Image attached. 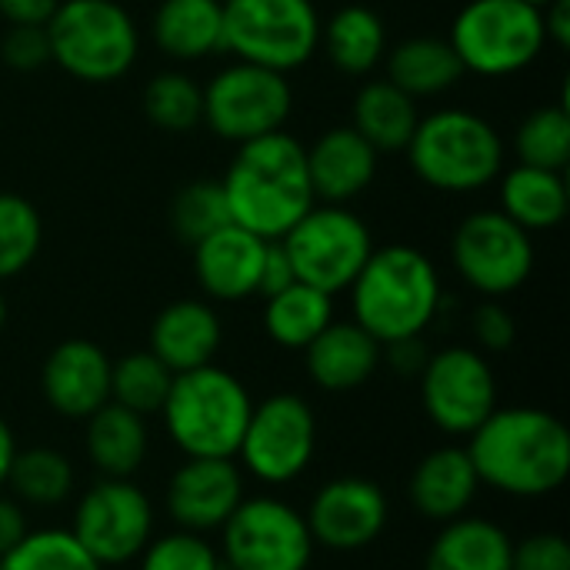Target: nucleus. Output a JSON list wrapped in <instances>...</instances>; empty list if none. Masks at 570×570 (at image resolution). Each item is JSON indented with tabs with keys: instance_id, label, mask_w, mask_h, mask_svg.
Wrapping results in <instances>:
<instances>
[{
	"instance_id": "f257e3e1",
	"label": "nucleus",
	"mask_w": 570,
	"mask_h": 570,
	"mask_svg": "<svg viewBox=\"0 0 570 570\" xmlns=\"http://www.w3.org/2000/svg\"><path fill=\"white\" fill-rule=\"evenodd\" d=\"M468 454L481 484L521 501L561 491L570 474L568 428L541 407H498L471 434Z\"/></svg>"
},
{
	"instance_id": "f03ea898",
	"label": "nucleus",
	"mask_w": 570,
	"mask_h": 570,
	"mask_svg": "<svg viewBox=\"0 0 570 570\" xmlns=\"http://www.w3.org/2000/svg\"><path fill=\"white\" fill-rule=\"evenodd\" d=\"M220 187L230 224L261 240H281L317 204L307 177V147L284 130L237 144Z\"/></svg>"
},
{
	"instance_id": "7ed1b4c3",
	"label": "nucleus",
	"mask_w": 570,
	"mask_h": 570,
	"mask_svg": "<svg viewBox=\"0 0 570 570\" xmlns=\"http://www.w3.org/2000/svg\"><path fill=\"white\" fill-rule=\"evenodd\" d=\"M347 291L354 321L381 347L421 337L441 311V274L428 254L407 244L371 250Z\"/></svg>"
},
{
	"instance_id": "20e7f679",
	"label": "nucleus",
	"mask_w": 570,
	"mask_h": 570,
	"mask_svg": "<svg viewBox=\"0 0 570 570\" xmlns=\"http://www.w3.org/2000/svg\"><path fill=\"white\" fill-rule=\"evenodd\" d=\"M411 170L441 194H474L504 170V140L474 110L444 107L417 120L407 140Z\"/></svg>"
},
{
	"instance_id": "39448f33",
	"label": "nucleus",
	"mask_w": 570,
	"mask_h": 570,
	"mask_svg": "<svg viewBox=\"0 0 570 570\" xmlns=\"http://www.w3.org/2000/svg\"><path fill=\"white\" fill-rule=\"evenodd\" d=\"M254 401L240 377L207 364L174 374L170 394L160 407L167 438L184 458H237Z\"/></svg>"
},
{
	"instance_id": "423d86ee",
	"label": "nucleus",
	"mask_w": 570,
	"mask_h": 570,
	"mask_svg": "<svg viewBox=\"0 0 570 570\" xmlns=\"http://www.w3.org/2000/svg\"><path fill=\"white\" fill-rule=\"evenodd\" d=\"M50 60L83 83L120 80L140 53V30L117 0H60L50 13Z\"/></svg>"
},
{
	"instance_id": "0eeeda50",
	"label": "nucleus",
	"mask_w": 570,
	"mask_h": 570,
	"mask_svg": "<svg viewBox=\"0 0 570 570\" xmlns=\"http://www.w3.org/2000/svg\"><path fill=\"white\" fill-rule=\"evenodd\" d=\"M448 43L464 73L488 80L511 77L544 53V17L521 0H468L451 23Z\"/></svg>"
},
{
	"instance_id": "6e6552de",
	"label": "nucleus",
	"mask_w": 570,
	"mask_h": 570,
	"mask_svg": "<svg viewBox=\"0 0 570 570\" xmlns=\"http://www.w3.org/2000/svg\"><path fill=\"white\" fill-rule=\"evenodd\" d=\"M321 47L314 0H224V50L277 73L304 67Z\"/></svg>"
},
{
	"instance_id": "1a4fd4ad",
	"label": "nucleus",
	"mask_w": 570,
	"mask_h": 570,
	"mask_svg": "<svg viewBox=\"0 0 570 570\" xmlns=\"http://www.w3.org/2000/svg\"><path fill=\"white\" fill-rule=\"evenodd\" d=\"M281 247L287 250L301 284L334 297L354 284L374 250V240L367 224L347 210V204H314L281 237Z\"/></svg>"
},
{
	"instance_id": "9d476101",
	"label": "nucleus",
	"mask_w": 570,
	"mask_h": 570,
	"mask_svg": "<svg viewBox=\"0 0 570 570\" xmlns=\"http://www.w3.org/2000/svg\"><path fill=\"white\" fill-rule=\"evenodd\" d=\"M217 551L224 570H307L317 544L294 504L261 494L227 518Z\"/></svg>"
},
{
	"instance_id": "9b49d317",
	"label": "nucleus",
	"mask_w": 570,
	"mask_h": 570,
	"mask_svg": "<svg viewBox=\"0 0 570 570\" xmlns=\"http://www.w3.org/2000/svg\"><path fill=\"white\" fill-rule=\"evenodd\" d=\"M294 107L287 73L234 60L217 70L204 87V124L214 137L247 144L284 130Z\"/></svg>"
},
{
	"instance_id": "f8f14e48",
	"label": "nucleus",
	"mask_w": 570,
	"mask_h": 570,
	"mask_svg": "<svg viewBox=\"0 0 570 570\" xmlns=\"http://www.w3.org/2000/svg\"><path fill=\"white\" fill-rule=\"evenodd\" d=\"M154 524V504L134 478H100L77 498L67 531L100 568H120L140 558Z\"/></svg>"
},
{
	"instance_id": "ddd939ff",
	"label": "nucleus",
	"mask_w": 570,
	"mask_h": 570,
	"mask_svg": "<svg viewBox=\"0 0 570 570\" xmlns=\"http://www.w3.org/2000/svg\"><path fill=\"white\" fill-rule=\"evenodd\" d=\"M317 454V414L301 394H271L254 404L237 458L240 471L261 484L297 481Z\"/></svg>"
},
{
	"instance_id": "4468645a",
	"label": "nucleus",
	"mask_w": 570,
	"mask_h": 570,
	"mask_svg": "<svg viewBox=\"0 0 570 570\" xmlns=\"http://www.w3.org/2000/svg\"><path fill=\"white\" fill-rule=\"evenodd\" d=\"M451 264L471 291L498 301L528 284L534 271V244L531 234L501 210H478L458 224Z\"/></svg>"
},
{
	"instance_id": "2eb2a0df",
	"label": "nucleus",
	"mask_w": 570,
	"mask_h": 570,
	"mask_svg": "<svg viewBox=\"0 0 570 570\" xmlns=\"http://www.w3.org/2000/svg\"><path fill=\"white\" fill-rule=\"evenodd\" d=\"M421 377V407L448 438H471L498 411V377L474 347H444L428 357Z\"/></svg>"
},
{
	"instance_id": "dca6fc26",
	"label": "nucleus",
	"mask_w": 570,
	"mask_h": 570,
	"mask_svg": "<svg viewBox=\"0 0 570 570\" xmlns=\"http://www.w3.org/2000/svg\"><path fill=\"white\" fill-rule=\"evenodd\" d=\"M304 521L317 548L334 554H357L387 531L391 504L377 481L344 474L314 494Z\"/></svg>"
},
{
	"instance_id": "f3484780",
	"label": "nucleus",
	"mask_w": 570,
	"mask_h": 570,
	"mask_svg": "<svg viewBox=\"0 0 570 570\" xmlns=\"http://www.w3.org/2000/svg\"><path fill=\"white\" fill-rule=\"evenodd\" d=\"M244 471L234 458H187L167 481L164 511L180 531L210 534L244 501Z\"/></svg>"
},
{
	"instance_id": "a211bd4d",
	"label": "nucleus",
	"mask_w": 570,
	"mask_h": 570,
	"mask_svg": "<svg viewBox=\"0 0 570 570\" xmlns=\"http://www.w3.org/2000/svg\"><path fill=\"white\" fill-rule=\"evenodd\" d=\"M110 364L107 351L94 341H60L40 371L43 401L67 421H87L110 401Z\"/></svg>"
},
{
	"instance_id": "6ab92c4d",
	"label": "nucleus",
	"mask_w": 570,
	"mask_h": 570,
	"mask_svg": "<svg viewBox=\"0 0 570 570\" xmlns=\"http://www.w3.org/2000/svg\"><path fill=\"white\" fill-rule=\"evenodd\" d=\"M264 250L267 240L237 224H224L194 244V277L210 301L237 304L257 294Z\"/></svg>"
},
{
	"instance_id": "aec40b11",
	"label": "nucleus",
	"mask_w": 570,
	"mask_h": 570,
	"mask_svg": "<svg viewBox=\"0 0 570 570\" xmlns=\"http://www.w3.org/2000/svg\"><path fill=\"white\" fill-rule=\"evenodd\" d=\"M481 488L484 484L474 471L468 448L448 444V448H434L417 461L407 481V498L424 521L448 524L471 511Z\"/></svg>"
},
{
	"instance_id": "412c9836",
	"label": "nucleus",
	"mask_w": 570,
	"mask_h": 570,
	"mask_svg": "<svg viewBox=\"0 0 570 570\" xmlns=\"http://www.w3.org/2000/svg\"><path fill=\"white\" fill-rule=\"evenodd\" d=\"M377 150L354 127H331L307 147V177L317 204H347L377 177Z\"/></svg>"
},
{
	"instance_id": "4be33fe9",
	"label": "nucleus",
	"mask_w": 570,
	"mask_h": 570,
	"mask_svg": "<svg viewBox=\"0 0 570 570\" xmlns=\"http://www.w3.org/2000/svg\"><path fill=\"white\" fill-rule=\"evenodd\" d=\"M304 354L311 381L327 394L364 387L384 361V347L357 321H331L304 347Z\"/></svg>"
},
{
	"instance_id": "5701e85b",
	"label": "nucleus",
	"mask_w": 570,
	"mask_h": 570,
	"mask_svg": "<svg viewBox=\"0 0 570 570\" xmlns=\"http://www.w3.org/2000/svg\"><path fill=\"white\" fill-rule=\"evenodd\" d=\"M224 341L220 317L204 301H174L167 304L150 327V354L170 371L187 374L214 364Z\"/></svg>"
},
{
	"instance_id": "b1692460",
	"label": "nucleus",
	"mask_w": 570,
	"mask_h": 570,
	"mask_svg": "<svg viewBox=\"0 0 570 570\" xmlns=\"http://www.w3.org/2000/svg\"><path fill=\"white\" fill-rule=\"evenodd\" d=\"M154 43L164 57L194 63L224 50V3L220 0H160L150 23Z\"/></svg>"
},
{
	"instance_id": "393cba45",
	"label": "nucleus",
	"mask_w": 570,
	"mask_h": 570,
	"mask_svg": "<svg viewBox=\"0 0 570 570\" xmlns=\"http://www.w3.org/2000/svg\"><path fill=\"white\" fill-rule=\"evenodd\" d=\"M83 451L100 478H134L150 454L147 417L107 401L83 421Z\"/></svg>"
},
{
	"instance_id": "a878e982",
	"label": "nucleus",
	"mask_w": 570,
	"mask_h": 570,
	"mask_svg": "<svg viewBox=\"0 0 570 570\" xmlns=\"http://www.w3.org/2000/svg\"><path fill=\"white\" fill-rule=\"evenodd\" d=\"M511 558L514 541L501 524L464 514L441 524L424 554V570H511Z\"/></svg>"
},
{
	"instance_id": "bb28decb",
	"label": "nucleus",
	"mask_w": 570,
	"mask_h": 570,
	"mask_svg": "<svg viewBox=\"0 0 570 570\" xmlns=\"http://www.w3.org/2000/svg\"><path fill=\"white\" fill-rule=\"evenodd\" d=\"M501 214L518 227L551 230L568 217V180L564 170H544L518 164L501 180Z\"/></svg>"
},
{
	"instance_id": "cd10ccee",
	"label": "nucleus",
	"mask_w": 570,
	"mask_h": 570,
	"mask_svg": "<svg viewBox=\"0 0 570 570\" xmlns=\"http://www.w3.org/2000/svg\"><path fill=\"white\" fill-rule=\"evenodd\" d=\"M354 130L381 154L391 150H404L421 114H417V100L411 94H404L401 87H394L391 80H371L357 90L354 107Z\"/></svg>"
},
{
	"instance_id": "c85d7f7f",
	"label": "nucleus",
	"mask_w": 570,
	"mask_h": 570,
	"mask_svg": "<svg viewBox=\"0 0 570 570\" xmlns=\"http://www.w3.org/2000/svg\"><path fill=\"white\" fill-rule=\"evenodd\" d=\"M321 43L337 70L364 77L387 57V27L377 10L347 3L327 23H321Z\"/></svg>"
},
{
	"instance_id": "c756f323",
	"label": "nucleus",
	"mask_w": 570,
	"mask_h": 570,
	"mask_svg": "<svg viewBox=\"0 0 570 570\" xmlns=\"http://www.w3.org/2000/svg\"><path fill=\"white\" fill-rule=\"evenodd\" d=\"M464 77V67L448 40L438 37H411L387 53V80L404 94L434 97L451 90Z\"/></svg>"
},
{
	"instance_id": "7c9ffc66",
	"label": "nucleus",
	"mask_w": 570,
	"mask_h": 570,
	"mask_svg": "<svg viewBox=\"0 0 570 570\" xmlns=\"http://www.w3.org/2000/svg\"><path fill=\"white\" fill-rule=\"evenodd\" d=\"M264 301V334L284 351H304L334 321V297L301 281Z\"/></svg>"
},
{
	"instance_id": "2f4dec72",
	"label": "nucleus",
	"mask_w": 570,
	"mask_h": 570,
	"mask_svg": "<svg viewBox=\"0 0 570 570\" xmlns=\"http://www.w3.org/2000/svg\"><path fill=\"white\" fill-rule=\"evenodd\" d=\"M7 484L13 491V501L50 511L70 501L77 478H73V464L67 454L53 448H27V451H17Z\"/></svg>"
},
{
	"instance_id": "473e14b6",
	"label": "nucleus",
	"mask_w": 570,
	"mask_h": 570,
	"mask_svg": "<svg viewBox=\"0 0 570 570\" xmlns=\"http://www.w3.org/2000/svg\"><path fill=\"white\" fill-rule=\"evenodd\" d=\"M170 384L174 374L150 351H130L110 364V401L140 417L160 414Z\"/></svg>"
},
{
	"instance_id": "72a5a7b5",
	"label": "nucleus",
	"mask_w": 570,
	"mask_h": 570,
	"mask_svg": "<svg viewBox=\"0 0 570 570\" xmlns=\"http://www.w3.org/2000/svg\"><path fill=\"white\" fill-rule=\"evenodd\" d=\"M144 114L170 134H184L204 117V87L184 70H160L144 87Z\"/></svg>"
},
{
	"instance_id": "f704fd0d",
	"label": "nucleus",
	"mask_w": 570,
	"mask_h": 570,
	"mask_svg": "<svg viewBox=\"0 0 570 570\" xmlns=\"http://www.w3.org/2000/svg\"><path fill=\"white\" fill-rule=\"evenodd\" d=\"M518 164L564 170L570 160V110L568 104H548L531 110L514 134Z\"/></svg>"
},
{
	"instance_id": "c9c22d12",
	"label": "nucleus",
	"mask_w": 570,
	"mask_h": 570,
	"mask_svg": "<svg viewBox=\"0 0 570 570\" xmlns=\"http://www.w3.org/2000/svg\"><path fill=\"white\" fill-rule=\"evenodd\" d=\"M43 244V224L30 200L0 194V281L23 274Z\"/></svg>"
},
{
	"instance_id": "e433bc0d",
	"label": "nucleus",
	"mask_w": 570,
	"mask_h": 570,
	"mask_svg": "<svg viewBox=\"0 0 570 570\" xmlns=\"http://www.w3.org/2000/svg\"><path fill=\"white\" fill-rule=\"evenodd\" d=\"M0 570H104L70 531L40 528L0 558Z\"/></svg>"
},
{
	"instance_id": "4c0bfd02",
	"label": "nucleus",
	"mask_w": 570,
	"mask_h": 570,
	"mask_svg": "<svg viewBox=\"0 0 570 570\" xmlns=\"http://www.w3.org/2000/svg\"><path fill=\"white\" fill-rule=\"evenodd\" d=\"M224 224H230V210L220 180H194L180 187L177 197L170 200V227L190 247L207 234L220 230Z\"/></svg>"
},
{
	"instance_id": "58836bf2",
	"label": "nucleus",
	"mask_w": 570,
	"mask_h": 570,
	"mask_svg": "<svg viewBox=\"0 0 570 570\" xmlns=\"http://www.w3.org/2000/svg\"><path fill=\"white\" fill-rule=\"evenodd\" d=\"M140 570H224L220 551L207 541V534L180 531L150 538V544L140 551Z\"/></svg>"
},
{
	"instance_id": "ea45409f",
	"label": "nucleus",
	"mask_w": 570,
	"mask_h": 570,
	"mask_svg": "<svg viewBox=\"0 0 570 570\" xmlns=\"http://www.w3.org/2000/svg\"><path fill=\"white\" fill-rule=\"evenodd\" d=\"M0 60L13 70H37L50 63L47 27H27V23L10 27L0 40Z\"/></svg>"
},
{
	"instance_id": "a19ab883",
	"label": "nucleus",
	"mask_w": 570,
	"mask_h": 570,
	"mask_svg": "<svg viewBox=\"0 0 570 570\" xmlns=\"http://www.w3.org/2000/svg\"><path fill=\"white\" fill-rule=\"evenodd\" d=\"M511 570H570V544L564 534L541 531L514 544Z\"/></svg>"
},
{
	"instance_id": "79ce46f5",
	"label": "nucleus",
	"mask_w": 570,
	"mask_h": 570,
	"mask_svg": "<svg viewBox=\"0 0 570 570\" xmlns=\"http://www.w3.org/2000/svg\"><path fill=\"white\" fill-rule=\"evenodd\" d=\"M471 331H474L478 347L488 351V354H501V351H508V347L518 341V321H514V314H511L504 304H498V301H484V304L474 311Z\"/></svg>"
},
{
	"instance_id": "37998d69",
	"label": "nucleus",
	"mask_w": 570,
	"mask_h": 570,
	"mask_svg": "<svg viewBox=\"0 0 570 570\" xmlns=\"http://www.w3.org/2000/svg\"><path fill=\"white\" fill-rule=\"evenodd\" d=\"M291 284H297V274H294L287 250L281 247V240H267V250L261 261V277H257V294L274 297V294L287 291Z\"/></svg>"
},
{
	"instance_id": "c03bdc74",
	"label": "nucleus",
	"mask_w": 570,
	"mask_h": 570,
	"mask_svg": "<svg viewBox=\"0 0 570 570\" xmlns=\"http://www.w3.org/2000/svg\"><path fill=\"white\" fill-rule=\"evenodd\" d=\"M384 354H387V364L401 374V377H417L428 364V347L421 337H407V341H394V344H384Z\"/></svg>"
},
{
	"instance_id": "a18cd8bd",
	"label": "nucleus",
	"mask_w": 570,
	"mask_h": 570,
	"mask_svg": "<svg viewBox=\"0 0 570 570\" xmlns=\"http://www.w3.org/2000/svg\"><path fill=\"white\" fill-rule=\"evenodd\" d=\"M60 0H0V17L17 27V23H27V27H43L50 20V13L57 10Z\"/></svg>"
},
{
	"instance_id": "49530a36",
	"label": "nucleus",
	"mask_w": 570,
	"mask_h": 570,
	"mask_svg": "<svg viewBox=\"0 0 570 570\" xmlns=\"http://www.w3.org/2000/svg\"><path fill=\"white\" fill-rule=\"evenodd\" d=\"M27 514H23V504L20 501H13V498H7V494H0V558L10 551V548H17L23 538H27Z\"/></svg>"
},
{
	"instance_id": "de8ad7c7",
	"label": "nucleus",
	"mask_w": 570,
	"mask_h": 570,
	"mask_svg": "<svg viewBox=\"0 0 570 570\" xmlns=\"http://www.w3.org/2000/svg\"><path fill=\"white\" fill-rule=\"evenodd\" d=\"M544 17V37L548 43H554L558 50L570 47V0H554L541 10Z\"/></svg>"
},
{
	"instance_id": "09e8293b",
	"label": "nucleus",
	"mask_w": 570,
	"mask_h": 570,
	"mask_svg": "<svg viewBox=\"0 0 570 570\" xmlns=\"http://www.w3.org/2000/svg\"><path fill=\"white\" fill-rule=\"evenodd\" d=\"M17 438H13V428L7 424V417L0 414V488L7 484V474L13 468V458H17Z\"/></svg>"
},
{
	"instance_id": "8fccbe9b",
	"label": "nucleus",
	"mask_w": 570,
	"mask_h": 570,
	"mask_svg": "<svg viewBox=\"0 0 570 570\" xmlns=\"http://www.w3.org/2000/svg\"><path fill=\"white\" fill-rule=\"evenodd\" d=\"M521 3H528V7H534V10H544V7L554 3V0H521Z\"/></svg>"
},
{
	"instance_id": "3c124183",
	"label": "nucleus",
	"mask_w": 570,
	"mask_h": 570,
	"mask_svg": "<svg viewBox=\"0 0 570 570\" xmlns=\"http://www.w3.org/2000/svg\"><path fill=\"white\" fill-rule=\"evenodd\" d=\"M3 324H7V301H3V294H0V331H3Z\"/></svg>"
},
{
	"instance_id": "603ef678",
	"label": "nucleus",
	"mask_w": 570,
	"mask_h": 570,
	"mask_svg": "<svg viewBox=\"0 0 570 570\" xmlns=\"http://www.w3.org/2000/svg\"><path fill=\"white\" fill-rule=\"evenodd\" d=\"M220 3H224V0H220Z\"/></svg>"
}]
</instances>
